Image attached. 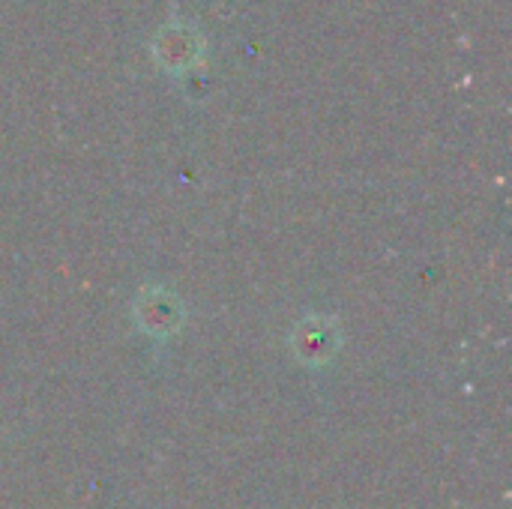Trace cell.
<instances>
[{"label": "cell", "instance_id": "6da1fadb", "mask_svg": "<svg viewBox=\"0 0 512 509\" xmlns=\"http://www.w3.org/2000/svg\"><path fill=\"white\" fill-rule=\"evenodd\" d=\"M132 312H135V324H138L147 336H156V339L174 336V333L180 330V324H183V303H180L174 294L162 291V288L144 291V294L135 300Z\"/></svg>", "mask_w": 512, "mask_h": 509}, {"label": "cell", "instance_id": "7a4b0ae2", "mask_svg": "<svg viewBox=\"0 0 512 509\" xmlns=\"http://www.w3.org/2000/svg\"><path fill=\"white\" fill-rule=\"evenodd\" d=\"M201 51H204L201 33L186 24H168L153 39V57L168 72H183V69L195 66Z\"/></svg>", "mask_w": 512, "mask_h": 509}, {"label": "cell", "instance_id": "3957f363", "mask_svg": "<svg viewBox=\"0 0 512 509\" xmlns=\"http://www.w3.org/2000/svg\"><path fill=\"white\" fill-rule=\"evenodd\" d=\"M291 348H294L297 360H303L306 366H324L339 348V330L330 318L312 315L297 324V330L291 336Z\"/></svg>", "mask_w": 512, "mask_h": 509}]
</instances>
